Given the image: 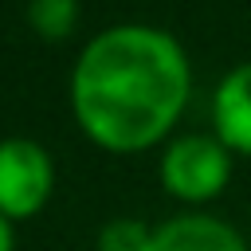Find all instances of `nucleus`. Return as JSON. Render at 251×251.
<instances>
[{
  "label": "nucleus",
  "instance_id": "1",
  "mask_svg": "<svg viewBox=\"0 0 251 251\" xmlns=\"http://www.w3.org/2000/svg\"><path fill=\"white\" fill-rule=\"evenodd\" d=\"M188 90L184 47L149 24L98 31L71 75V106L82 133L118 153L157 145L180 118Z\"/></svg>",
  "mask_w": 251,
  "mask_h": 251
},
{
  "label": "nucleus",
  "instance_id": "2",
  "mask_svg": "<svg viewBox=\"0 0 251 251\" xmlns=\"http://www.w3.org/2000/svg\"><path fill=\"white\" fill-rule=\"evenodd\" d=\"M231 180V149L216 133L173 137L161 153V184L169 196L204 204L216 200Z\"/></svg>",
  "mask_w": 251,
  "mask_h": 251
},
{
  "label": "nucleus",
  "instance_id": "3",
  "mask_svg": "<svg viewBox=\"0 0 251 251\" xmlns=\"http://www.w3.org/2000/svg\"><path fill=\"white\" fill-rule=\"evenodd\" d=\"M55 184L51 153L31 137H4L0 141V212L8 220L31 216L47 204Z\"/></svg>",
  "mask_w": 251,
  "mask_h": 251
},
{
  "label": "nucleus",
  "instance_id": "4",
  "mask_svg": "<svg viewBox=\"0 0 251 251\" xmlns=\"http://www.w3.org/2000/svg\"><path fill=\"white\" fill-rule=\"evenodd\" d=\"M149 251H247V239L216 216L184 212L153 227Z\"/></svg>",
  "mask_w": 251,
  "mask_h": 251
},
{
  "label": "nucleus",
  "instance_id": "5",
  "mask_svg": "<svg viewBox=\"0 0 251 251\" xmlns=\"http://www.w3.org/2000/svg\"><path fill=\"white\" fill-rule=\"evenodd\" d=\"M212 126L231 153L251 157V63H239L220 78L212 94Z\"/></svg>",
  "mask_w": 251,
  "mask_h": 251
},
{
  "label": "nucleus",
  "instance_id": "6",
  "mask_svg": "<svg viewBox=\"0 0 251 251\" xmlns=\"http://www.w3.org/2000/svg\"><path fill=\"white\" fill-rule=\"evenodd\" d=\"M27 20L43 39H63V35L75 31L78 0H31L27 4Z\"/></svg>",
  "mask_w": 251,
  "mask_h": 251
},
{
  "label": "nucleus",
  "instance_id": "7",
  "mask_svg": "<svg viewBox=\"0 0 251 251\" xmlns=\"http://www.w3.org/2000/svg\"><path fill=\"white\" fill-rule=\"evenodd\" d=\"M149 239H153V227L122 216L98 231V251H149Z\"/></svg>",
  "mask_w": 251,
  "mask_h": 251
},
{
  "label": "nucleus",
  "instance_id": "8",
  "mask_svg": "<svg viewBox=\"0 0 251 251\" xmlns=\"http://www.w3.org/2000/svg\"><path fill=\"white\" fill-rule=\"evenodd\" d=\"M0 251H12V224L4 212H0Z\"/></svg>",
  "mask_w": 251,
  "mask_h": 251
}]
</instances>
